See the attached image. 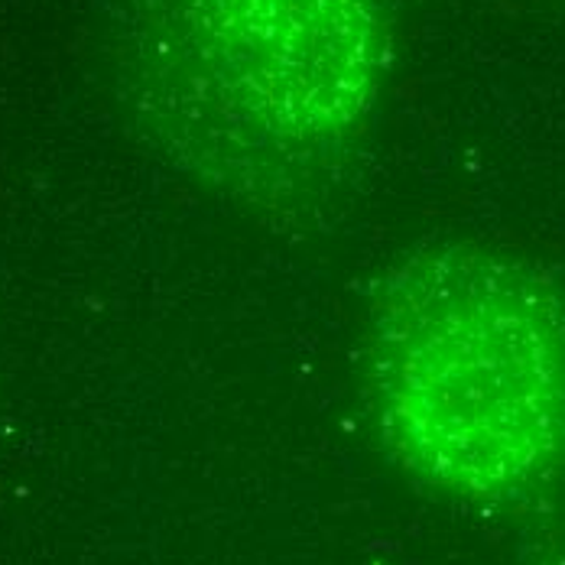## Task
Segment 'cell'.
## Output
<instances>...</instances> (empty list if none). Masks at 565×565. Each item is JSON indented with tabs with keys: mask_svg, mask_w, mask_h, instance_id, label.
<instances>
[{
	"mask_svg": "<svg viewBox=\"0 0 565 565\" xmlns=\"http://www.w3.org/2000/svg\"><path fill=\"white\" fill-rule=\"evenodd\" d=\"M367 381L409 475L471 501L526 494L565 468V289L504 247H419L371 299Z\"/></svg>",
	"mask_w": 565,
	"mask_h": 565,
	"instance_id": "1",
	"label": "cell"
},
{
	"mask_svg": "<svg viewBox=\"0 0 565 565\" xmlns=\"http://www.w3.org/2000/svg\"><path fill=\"white\" fill-rule=\"evenodd\" d=\"M189 23L231 130L270 153L339 143L387 72L377 0H189Z\"/></svg>",
	"mask_w": 565,
	"mask_h": 565,
	"instance_id": "2",
	"label": "cell"
}]
</instances>
